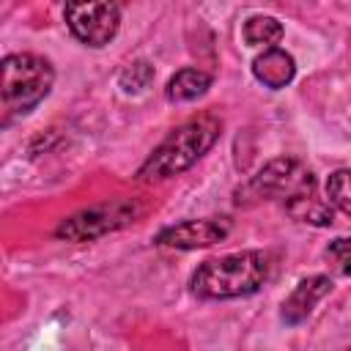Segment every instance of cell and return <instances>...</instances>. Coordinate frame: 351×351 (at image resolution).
Segmentation results:
<instances>
[{
    "label": "cell",
    "mask_w": 351,
    "mask_h": 351,
    "mask_svg": "<svg viewBox=\"0 0 351 351\" xmlns=\"http://www.w3.org/2000/svg\"><path fill=\"white\" fill-rule=\"evenodd\" d=\"M219 132H222V123L214 115H197V118L181 123L145 159L137 178L140 181H159V178H170V176H178V173L189 170L217 143Z\"/></svg>",
    "instance_id": "1"
},
{
    "label": "cell",
    "mask_w": 351,
    "mask_h": 351,
    "mask_svg": "<svg viewBox=\"0 0 351 351\" xmlns=\"http://www.w3.org/2000/svg\"><path fill=\"white\" fill-rule=\"evenodd\" d=\"M269 277V261L258 250H244L206 261L192 274V291L200 299H236L255 293Z\"/></svg>",
    "instance_id": "2"
},
{
    "label": "cell",
    "mask_w": 351,
    "mask_h": 351,
    "mask_svg": "<svg viewBox=\"0 0 351 351\" xmlns=\"http://www.w3.org/2000/svg\"><path fill=\"white\" fill-rule=\"evenodd\" d=\"M0 71H3V82H0L3 104L14 115L30 112L49 93V88L55 82L52 63L47 58L30 55V52L5 55Z\"/></svg>",
    "instance_id": "3"
},
{
    "label": "cell",
    "mask_w": 351,
    "mask_h": 351,
    "mask_svg": "<svg viewBox=\"0 0 351 351\" xmlns=\"http://www.w3.org/2000/svg\"><path fill=\"white\" fill-rule=\"evenodd\" d=\"M66 25L88 47H104L115 38L121 25V11L115 0H66Z\"/></svg>",
    "instance_id": "4"
},
{
    "label": "cell",
    "mask_w": 351,
    "mask_h": 351,
    "mask_svg": "<svg viewBox=\"0 0 351 351\" xmlns=\"http://www.w3.org/2000/svg\"><path fill=\"white\" fill-rule=\"evenodd\" d=\"M315 189V176L296 159H274L269 162L252 181L239 189V203L244 197L250 200H269V197H293L299 192Z\"/></svg>",
    "instance_id": "5"
},
{
    "label": "cell",
    "mask_w": 351,
    "mask_h": 351,
    "mask_svg": "<svg viewBox=\"0 0 351 351\" xmlns=\"http://www.w3.org/2000/svg\"><path fill=\"white\" fill-rule=\"evenodd\" d=\"M134 214H137L134 203L112 200V203H101V206L85 208V211L63 219L55 233L66 241H90V239H99L110 230H118V228L129 225L134 219Z\"/></svg>",
    "instance_id": "6"
},
{
    "label": "cell",
    "mask_w": 351,
    "mask_h": 351,
    "mask_svg": "<svg viewBox=\"0 0 351 351\" xmlns=\"http://www.w3.org/2000/svg\"><path fill=\"white\" fill-rule=\"evenodd\" d=\"M230 222L225 217H206V219H186L178 225H170L156 233V244L176 247V250H197L211 247L222 239H228Z\"/></svg>",
    "instance_id": "7"
},
{
    "label": "cell",
    "mask_w": 351,
    "mask_h": 351,
    "mask_svg": "<svg viewBox=\"0 0 351 351\" xmlns=\"http://www.w3.org/2000/svg\"><path fill=\"white\" fill-rule=\"evenodd\" d=\"M329 291H332V280L324 277V274H315V277L302 280V282L291 291V296L282 302V310H280L282 321H285V324H302V321L313 313L315 302H321Z\"/></svg>",
    "instance_id": "8"
},
{
    "label": "cell",
    "mask_w": 351,
    "mask_h": 351,
    "mask_svg": "<svg viewBox=\"0 0 351 351\" xmlns=\"http://www.w3.org/2000/svg\"><path fill=\"white\" fill-rule=\"evenodd\" d=\"M252 74H255V80L263 82L266 88L280 90V88H285V85L293 80L296 63H293V58H291L285 49L269 47L263 55H258V58L252 60Z\"/></svg>",
    "instance_id": "9"
},
{
    "label": "cell",
    "mask_w": 351,
    "mask_h": 351,
    "mask_svg": "<svg viewBox=\"0 0 351 351\" xmlns=\"http://www.w3.org/2000/svg\"><path fill=\"white\" fill-rule=\"evenodd\" d=\"M285 208L293 219L299 222H310V225H332V208L329 203H324L315 189H307V192H299L293 197L285 200Z\"/></svg>",
    "instance_id": "10"
},
{
    "label": "cell",
    "mask_w": 351,
    "mask_h": 351,
    "mask_svg": "<svg viewBox=\"0 0 351 351\" xmlns=\"http://www.w3.org/2000/svg\"><path fill=\"white\" fill-rule=\"evenodd\" d=\"M211 85V77L200 69H181L170 77L167 82V99L170 101H192L197 96H203Z\"/></svg>",
    "instance_id": "11"
},
{
    "label": "cell",
    "mask_w": 351,
    "mask_h": 351,
    "mask_svg": "<svg viewBox=\"0 0 351 351\" xmlns=\"http://www.w3.org/2000/svg\"><path fill=\"white\" fill-rule=\"evenodd\" d=\"M282 38V25L274 16H250L244 22V41L252 47H271Z\"/></svg>",
    "instance_id": "12"
},
{
    "label": "cell",
    "mask_w": 351,
    "mask_h": 351,
    "mask_svg": "<svg viewBox=\"0 0 351 351\" xmlns=\"http://www.w3.org/2000/svg\"><path fill=\"white\" fill-rule=\"evenodd\" d=\"M326 195L335 208L351 214V170H335L326 181Z\"/></svg>",
    "instance_id": "13"
},
{
    "label": "cell",
    "mask_w": 351,
    "mask_h": 351,
    "mask_svg": "<svg viewBox=\"0 0 351 351\" xmlns=\"http://www.w3.org/2000/svg\"><path fill=\"white\" fill-rule=\"evenodd\" d=\"M151 80H154V66L145 63V60H134L121 74V88L126 93H140V90H145L151 85Z\"/></svg>",
    "instance_id": "14"
},
{
    "label": "cell",
    "mask_w": 351,
    "mask_h": 351,
    "mask_svg": "<svg viewBox=\"0 0 351 351\" xmlns=\"http://www.w3.org/2000/svg\"><path fill=\"white\" fill-rule=\"evenodd\" d=\"M326 263L332 266L335 274H351V236L335 239L326 247Z\"/></svg>",
    "instance_id": "15"
}]
</instances>
